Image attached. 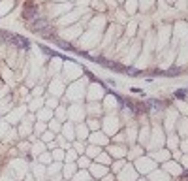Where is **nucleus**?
Listing matches in <instances>:
<instances>
[{
  "label": "nucleus",
  "instance_id": "obj_2",
  "mask_svg": "<svg viewBox=\"0 0 188 181\" xmlns=\"http://www.w3.org/2000/svg\"><path fill=\"white\" fill-rule=\"evenodd\" d=\"M32 30H34V32L49 30V21H47V19H36V21L32 23Z\"/></svg>",
  "mask_w": 188,
  "mask_h": 181
},
{
  "label": "nucleus",
  "instance_id": "obj_4",
  "mask_svg": "<svg viewBox=\"0 0 188 181\" xmlns=\"http://www.w3.org/2000/svg\"><path fill=\"white\" fill-rule=\"evenodd\" d=\"M58 45H60V49H64V51H75V49H73V45L66 44V41H60V40H58Z\"/></svg>",
  "mask_w": 188,
  "mask_h": 181
},
{
  "label": "nucleus",
  "instance_id": "obj_1",
  "mask_svg": "<svg viewBox=\"0 0 188 181\" xmlns=\"http://www.w3.org/2000/svg\"><path fill=\"white\" fill-rule=\"evenodd\" d=\"M0 34H2V40L8 41L10 45H15V47H19V49H28V47H30V41L26 40V38H23V36L10 34V32H6V30H2Z\"/></svg>",
  "mask_w": 188,
  "mask_h": 181
},
{
  "label": "nucleus",
  "instance_id": "obj_3",
  "mask_svg": "<svg viewBox=\"0 0 188 181\" xmlns=\"http://www.w3.org/2000/svg\"><path fill=\"white\" fill-rule=\"evenodd\" d=\"M34 15H38V10L34 8V6H28V8L23 11V17H25V19H30V17H34Z\"/></svg>",
  "mask_w": 188,
  "mask_h": 181
},
{
  "label": "nucleus",
  "instance_id": "obj_7",
  "mask_svg": "<svg viewBox=\"0 0 188 181\" xmlns=\"http://www.w3.org/2000/svg\"><path fill=\"white\" fill-rule=\"evenodd\" d=\"M41 51H43L45 55H53V57H55V55H57V53H55V51H51V49H49V47H45V45H41Z\"/></svg>",
  "mask_w": 188,
  "mask_h": 181
},
{
  "label": "nucleus",
  "instance_id": "obj_6",
  "mask_svg": "<svg viewBox=\"0 0 188 181\" xmlns=\"http://www.w3.org/2000/svg\"><path fill=\"white\" fill-rule=\"evenodd\" d=\"M175 96H177V98H181V100H184V98H186V93L181 89V91H177V93H175Z\"/></svg>",
  "mask_w": 188,
  "mask_h": 181
},
{
  "label": "nucleus",
  "instance_id": "obj_8",
  "mask_svg": "<svg viewBox=\"0 0 188 181\" xmlns=\"http://www.w3.org/2000/svg\"><path fill=\"white\" fill-rule=\"evenodd\" d=\"M179 72H181V70H179V68H171V70H169L168 74H169V75H177Z\"/></svg>",
  "mask_w": 188,
  "mask_h": 181
},
{
  "label": "nucleus",
  "instance_id": "obj_5",
  "mask_svg": "<svg viewBox=\"0 0 188 181\" xmlns=\"http://www.w3.org/2000/svg\"><path fill=\"white\" fill-rule=\"evenodd\" d=\"M149 106H152L154 109H162V108H164V104H162V102H158V100H151V102H149Z\"/></svg>",
  "mask_w": 188,
  "mask_h": 181
}]
</instances>
